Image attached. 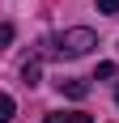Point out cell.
<instances>
[{
	"label": "cell",
	"mask_w": 119,
	"mask_h": 123,
	"mask_svg": "<svg viewBox=\"0 0 119 123\" xmlns=\"http://www.w3.org/2000/svg\"><path fill=\"white\" fill-rule=\"evenodd\" d=\"M13 111H17V106H13V98H9V93H0V123H9Z\"/></svg>",
	"instance_id": "obj_4"
},
{
	"label": "cell",
	"mask_w": 119,
	"mask_h": 123,
	"mask_svg": "<svg viewBox=\"0 0 119 123\" xmlns=\"http://www.w3.org/2000/svg\"><path fill=\"white\" fill-rule=\"evenodd\" d=\"M60 93H68V98H85V93H89V81H77V76H72V81H60Z\"/></svg>",
	"instance_id": "obj_2"
},
{
	"label": "cell",
	"mask_w": 119,
	"mask_h": 123,
	"mask_svg": "<svg viewBox=\"0 0 119 123\" xmlns=\"http://www.w3.org/2000/svg\"><path fill=\"white\" fill-rule=\"evenodd\" d=\"M98 13H111V17H119V0H98Z\"/></svg>",
	"instance_id": "obj_6"
},
{
	"label": "cell",
	"mask_w": 119,
	"mask_h": 123,
	"mask_svg": "<svg viewBox=\"0 0 119 123\" xmlns=\"http://www.w3.org/2000/svg\"><path fill=\"white\" fill-rule=\"evenodd\" d=\"M115 102H119V89H115Z\"/></svg>",
	"instance_id": "obj_8"
},
{
	"label": "cell",
	"mask_w": 119,
	"mask_h": 123,
	"mask_svg": "<svg viewBox=\"0 0 119 123\" xmlns=\"http://www.w3.org/2000/svg\"><path fill=\"white\" fill-rule=\"evenodd\" d=\"M21 81H26V85H38V60H30L21 68Z\"/></svg>",
	"instance_id": "obj_5"
},
{
	"label": "cell",
	"mask_w": 119,
	"mask_h": 123,
	"mask_svg": "<svg viewBox=\"0 0 119 123\" xmlns=\"http://www.w3.org/2000/svg\"><path fill=\"white\" fill-rule=\"evenodd\" d=\"M89 47H98V38H94V30H85V25H72V30H64V34L51 38V55H60V60L89 55Z\"/></svg>",
	"instance_id": "obj_1"
},
{
	"label": "cell",
	"mask_w": 119,
	"mask_h": 123,
	"mask_svg": "<svg viewBox=\"0 0 119 123\" xmlns=\"http://www.w3.org/2000/svg\"><path fill=\"white\" fill-rule=\"evenodd\" d=\"M9 43H13V25L0 21V47H9Z\"/></svg>",
	"instance_id": "obj_7"
},
{
	"label": "cell",
	"mask_w": 119,
	"mask_h": 123,
	"mask_svg": "<svg viewBox=\"0 0 119 123\" xmlns=\"http://www.w3.org/2000/svg\"><path fill=\"white\" fill-rule=\"evenodd\" d=\"M43 123H89V115H81V111H68V115H47Z\"/></svg>",
	"instance_id": "obj_3"
}]
</instances>
